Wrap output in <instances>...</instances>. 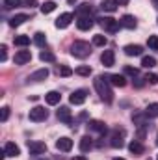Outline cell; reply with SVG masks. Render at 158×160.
Returning <instances> with one entry per match:
<instances>
[{"instance_id": "obj_32", "label": "cell", "mask_w": 158, "mask_h": 160, "mask_svg": "<svg viewBox=\"0 0 158 160\" xmlns=\"http://www.w3.org/2000/svg\"><path fill=\"white\" fill-rule=\"evenodd\" d=\"M132 119H134V123H136L138 127H145V119H147V114H134V116H132Z\"/></svg>"}, {"instance_id": "obj_8", "label": "cell", "mask_w": 158, "mask_h": 160, "mask_svg": "<svg viewBox=\"0 0 158 160\" xmlns=\"http://www.w3.org/2000/svg\"><path fill=\"white\" fill-rule=\"evenodd\" d=\"M56 149H58V151H63V153H69V151L73 149V140L67 138V136L56 140Z\"/></svg>"}, {"instance_id": "obj_15", "label": "cell", "mask_w": 158, "mask_h": 160, "mask_svg": "<svg viewBox=\"0 0 158 160\" xmlns=\"http://www.w3.org/2000/svg\"><path fill=\"white\" fill-rule=\"evenodd\" d=\"M4 153H6V157H19V155H21V149H19L13 142H7V143L4 145Z\"/></svg>"}, {"instance_id": "obj_19", "label": "cell", "mask_w": 158, "mask_h": 160, "mask_svg": "<svg viewBox=\"0 0 158 160\" xmlns=\"http://www.w3.org/2000/svg\"><path fill=\"white\" fill-rule=\"evenodd\" d=\"M128 149H130V153H132V155H143V151H145V147H143V143H141L140 140L130 142Z\"/></svg>"}, {"instance_id": "obj_25", "label": "cell", "mask_w": 158, "mask_h": 160, "mask_svg": "<svg viewBox=\"0 0 158 160\" xmlns=\"http://www.w3.org/2000/svg\"><path fill=\"white\" fill-rule=\"evenodd\" d=\"M91 11H93V8H91V4H87V2H84V4L78 6V15L80 17H89Z\"/></svg>"}, {"instance_id": "obj_42", "label": "cell", "mask_w": 158, "mask_h": 160, "mask_svg": "<svg viewBox=\"0 0 158 160\" xmlns=\"http://www.w3.org/2000/svg\"><path fill=\"white\" fill-rule=\"evenodd\" d=\"M24 4H26L28 8H36V6H37V0H24Z\"/></svg>"}, {"instance_id": "obj_43", "label": "cell", "mask_w": 158, "mask_h": 160, "mask_svg": "<svg viewBox=\"0 0 158 160\" xmlns=\"http://www.w3.org/2000/svg\"><path fill=\"white\" fill-rule=\"evenodd\" d=\"M143 86V80L141 78H136V88H141Z\"/></svg>"}, {"instance_id": "obj_23", "label": "cell", "mask_w": 158, "mask_h": 160, "mask_svg": "<svg viewBox=\"0 0 158 160\" xmlns=\"http://www.w3.org/2000/svg\"><path fill=\"white\" fill-rule=\"evenodd\" d=\"M101 9H102V11H108V13H114V11L117 9V2H116V0H104V2L101 4Z\"/></svg>"}, {"instance_id": "obj_4", "label": "cell", "mask_w": 158, "mask_h": 160, "mask_svg": "<svg viewBox=\"0 0 158 160\" xmlns=\"http://www.w3.org/2000/svg\"><path fill=\"white\" fill-rule=\"evenodd\" d=\"M110 145L114 147V149H121L123 145H125V130L121 128H116L114 132H112V138H110Z\"/></svg>"}, {"instance_id": "obj_47", "label": "cell", "mask_w": 158, "mask_h": 160, "mask_svg": "<svg viewBox=\"0 0 158 160\" xmlns=\"http://www.w3.org/2000/svg\"><path fill=\"white\" fill-rule=\"evenodd\" d=\"M114 160H125V158H114Z\"/></svg>"}, {"instance_id": "obj_5", "label": "cell", "mask_w": 158, "mask_h": 160, "mask_svg": "<svg viewBox=\"0 0 158 160\" xmlns=\"http://www.w3.org/2000/svg\"><path fill=\"white\" fill-rule=\"evenodd\" d=\"M28 151L34 157H43L47 153V143L45 142H28Z\"/></svg>"}, {"instance_id": "obj_39", "label": "cell", "mask_w": 158, "mask_h": 160, "mask_svg": "<svg viewBox=\"0 0 158 160\" xmlns=\"http://www.w3.org/2000/svg\"><path fill=\"white\" fill-rule=\"evenodd\" d=\"M6 60H7V47L2 45L0 47V62H6Z\"/></svg>"}, {"instance_id": "obj_14", "label": "cell", "mask_w": 158, "mask_h": 160, "mask_svg": "<svg viewBox=\"0 0 158 160\" xmlns=\"http://www.w3.org/2000/svg\"><path fill=\"white\" fill-rule=\"evenodd\" d=\"M87 128H89L91 132H101V134H104V132L108 130V128H106V125H104L102 121H97V119L89 121V123H87Z\"/></svg>"}, {"instance_id": "obj_48", "label": "cell", "mask_w": 158, "mask_h": 160, "mask_svg": "<svg viewBox=\"0 0 158 160\" xmlns=\"http://www.w3.org/2000/svg\"><path fill=\"white\" fill-rule=\"evenodd\" d=\"M156 143H158V136H156Z\"/></svg>"}, {"instance_id": "obj_41", "label": "cell", "mask_w": 158, "mask_h": 160, "mask_svg": "<svg viewBox=\"0 0 158 160\" xmlns=\"http://www.w3.org/2000/svg\"><path fill=\"white\" fill-rule=\"evenodd\" d=\"M125 73H126V75H132V77H138V69H134V67H128V65L125 67Z\"/></svg>"}, {"instance_id": "obj_29", "label": "cell", "mask_w": 158, "mask_h": 160, "mask_svg": "<svg viewBox=\"0 0 158 160\" xmlns=\"http://www.w3.org/2000/svg\"><path fill=\"white\" fill-rule=\"evenodd\" d=\"M56 9V2H52V0H48V2H45L43 6H41V11L47 15V13H52Z\"/></svg>"}, {"instance_id": "obj_16", "label": "cell", "mask_w": 158, "mask_h": 160, "mask_svg": "<svg viewBox=\"0 0 158 160\" xmlns=\"http://www.w3.org/2000/svg\"><path fill=\"white\" fill-rule=\"evenodd\" d=\"M123 50H125V54H126V56H141L143 47H140V45H126Z\"/></svg>"}, {"instance_id": "obj_37", "label": "cell", "mask_w": 158, "mask_h": 160, "mask_svg": "<svg viewBox=\"0 0 158 160\" xmlns=\"http://www.w3.org/2000/svg\"><path fill=\"white\" fill-rule=\"evenodd\" d=\"M73 75V69L69 65H60V77H71Z\"/></svg>"}, {"instance_id": "obj_44", "label": "cell", "mask_w": 158, "mask_h": 160, "mask_svg": "<svg viewBox=\"0 0 158 160\" xmlns=\"http://www.w3.org/2000/svg\"><path fill=\"white\" fill-rule=\"evenodd\" d=\"M116 2H117V6H125V4H128L130 0H116Z\"/></svg>"}, {"instance_id": "obj_40", "label": "cell", "mask_w": 158, "mask_h": 160, "mask_svg": "<svg viewBox=\"0 0 158 160\" xmlns=\"http://www.w3.org/2000/svg\"><path fill=\"white\" fill-rule=\"evenodd\" d=\"M7 118H9V108H7V106H4V108H2V112H0V121H7Z\"/></svg>"}, {"instance_id": "obj_1", "label": "cell", "mask_w": 158, "mask_h": 160, "mask_svg": "<svg viewBox=\"0 0 158 160\" xmlns=\"http://www.w3.org/2000/svg\"><path fill=\"white\" fill-rule=\"evenodd\" d=\"M93 86H95L99 97H101L106 104L114 102V91H112V88H110V80L108 78H104V77H97V78L93 80Z\"/></svg>"}, {"instance_id": "obj_6", "label": "cell", "mask_w": 158, "mask_h": 160, "mask_svg": "<svg viewBox=\"0 0 158 160\" xmlns=\"http://www.w3.org/2000/svg\"><path fill=\"white\" fill-rule=\"evenodd\" d=\"M28 118H30V121H45L47 118H48V112L43 108V106H36V108H32L30 110V114H28Z\"/></svg>"}, {"instance_id": "obj_18", "label": "cell", "mask_w": 158, "mask_h": 160, "mask_svg": "<svg viewBox=\"0 0 158 160\" xmlns=\"http://www.w3.org/2000/svg\"><path fill=\"white\" fill-rule=\"evenodd\" d=\"M121 26L126 28V30H134V28H136V19H134L132 15H123V19H121Z\"/></svg>"}, {"instance_id": "obj_49", "label": "cell", "mask_w": 158, "mask_h": 160, "mask_svg": "<svg viewBox=\"0 0 158 160\" xmlns=\"http://www.w3.org/2000/svg\"><path fill=\"white\" fill-rule=\"evenodd\" d=\"M156 160H158V155H156Z\"/></svg>"}, {"instance_id": "obj_30", "label": "cell", "mask_w": 158, "mask_h": 160, "mask_svg": "<svg viewBox=\"0 0 158 160\" xmlns=\"http://www.w3.org/2000/svg\"><path fill=\"white\" fill-rule=\"evenodd\" d=\"M13 43H15L17 47H26V45H30V38H28V36H17V38L13 39Z\"/></svg>"}, {"instance_id": "obj_28", "label": "cell", "mask_w": 158, "mask_h": 160, "mask_svg": "<svg viewBox=\"0 0 158 160\" xmlns=\"http://www.w3.org/2000/svg\"><path fill=\"white\" fill-rule=\"evenodd\" d=\"M39 60H41V62H54V60H56V56H54L50 50H41V52H39Z\"/></svg>"}, {"instance_id": "obj_2", "label": "cell", "mask_w": 158, "mask_h": 160, "mask_svg": "<svg viewBox=\"0 0 158 160\" xmlns=\"http://www.w3.org/2000/svg\"><path fill=\"white\" fill-rule=\"evenodd\" d=\"M71 54H73L75 58L84 60V58H87V56L91 54V47H89V43H86V41H75V43L71 45Z\"/></svg>"}, {"instance_id": "obj_31", "label": "cell", "mask_w": 158, "mask_h": 160, "mask_svg": "<svg viewBox=\"0 0 158 160\" xmlns=\"http://www.w3.org/2000/svg\"><path fill=\"white\" fill-rule=\"evenodd\" d=\"M75 73L80 75V77H89V75H91V67H89V65H80V67L75 69Z\"/></svg>"}, {"instance_id": "obj_7", "label": "cell", "mask_w": 158, "mask_h": 160, "mask_svg": "<svg viewBox=\"0 0 158 160\" xmlns=\"http://www.w3.org/2000/svg\"><path fill=\"white\" fill-rule=\"evenodd\" d=\"M86 97H87V91H86V89H77V91H73V93H71L69 102H71V104H75V106H80V104H84V102H86Z\"/></svg>"}, {"instance_id": "obj_21", "label": "cell", "mask_w": 158, "mask_h": 160, "mask_svg": "<svg viewBox=\"0 0 158 160\" xmlns=\"http://www.w3.org/2000/svg\"><path fill=\"white\" fill-rule=\"evenodd\" d=\"M77 26L80 30H89V28H93V21H91V17H78Z\"/></svg>"}, {"instance_id": "obj_9", "label": "cell", "mask_w": 158, "mask_h": 160, "mask_svg": "<svg viewBox=\"0 0 158 160\" xmlns=\"http://www.w3.org/2000/svg\"><path fill=\"white\" fill-rule=\"evenodd\" d=\"M15 63L17 65H24V63H28L30 60H32V52L30 50H19V52H15Z\"/></svg>"}, {"instance_id": "obj_33", "label": "cell", "mask_w": 158, "mask_h": 160, "mask_svg": "<svg viewBox=\"0 0 158 160\" xmlns=\"http://www.w3.org/2000/svg\"><path fill=\"white\" fill-rule=\"evenodd\" d=\"M106 43H108V39H106L102 34H97V36H93V45H95V47H104Z\"/></svg>"}, {"instance_id": "obj_22", "label": "cell", "mask_w": 158, "mask_h": 160, "mask_svg": "<svg viewBox=\"0 0 158 160\" xmlns=\"http://www.w3.org/2000/svg\"><path fill=\"white\" fill-rule=\"evenodd\" d=\"M108 80H110L112 86H117V88H125L126 86V78L123 75H112V77H108Z\"/></svg>"}, {"instance_id": "obj_34", "label": "cell", "mask_w": 158, "mask_h": 160, "mask_svg": "<svg viewBox=\"0 0 158 160\" xmlns=\"http://www.w3.org/2000/svg\"><path fill=\"white\" fill-rule=\"evenodd\" d=\"M34 43H36L37 47H43V45L47 43V36H45L43 32H37V34L34 36Z\"/></svg>"}, {"instance_id": "obj_3", "label": "cell", "mask_w": 158, "mask_h": 160, "mask_svg": "<svg viewBox=\"0 0 158 160\" xmlns=\"http://www.w3.org/2000/svg\"><path fill=\"white\" fill-rule=\"evenodd\" d=\"M99 24H101L106 32L116 34L119 30V26H121V21H116V19H112V17H101V19H99Z\"/></svg>"}, {"instance_id": "obj_50", "label": "cell", "mask_w": 158, "mask_h": 160, "mask_svg": "<svg viewBox=\"0 0 158 160\" xmlns=\"http://www.w3.org/2000/svg\"><path fill=\"white\" fill-rule=\"evenodd\" d=\"M156 2H158V0H156Z\"/></svg>"}, {"instance_id": "obj_27", "label": "cell", "mask_w": 158, "mask_h": 160, "mask_svg": "<svg viewBox=\"0 0 158 160\" xmlns=\"http://www.w3.org/2000/svg\"><path fill=\"white\" fill-rule=\"evenodd\" d=\"M155 65H156V60H155L153 56H143V58H141V67L151 69V67H155Z\"/></svg>"}, {"instance_id": "obj_45", "label": "cell", "mask_w": 158, "mask_h": 160, "mask_svg": "<svg viewBox=\"0 0 158 160\" xmlns=\"http://www.w3.org/2000/svg\"><path fill=\"white\" fill-rule=\"evenodd\" d=\"M71 160H86V157H82V155H80V157H73Z\"/></svg>"}, {"instance_id": "obj_46", "label": "cell", "mask_w": 158, "mask_h": 160, "mask_svg": "<svg viewBox=\"0 0 158 160\" xmlns=\"http://www.w3.org/2000/svg\"><path fill=\"white\" fill-rule=\"evenodd\" d=\"M75 2H77V0H69V4H75Z\"/></svg>"}, {"instance_id": "obj_35", "label": "cell", "mask_w": 158, "mask_h": 160, "mask_svg": "<svg viewBox=\"0 0 158 160\" xmlns=\"http://www.w3.org/2000/svg\"><path fill=\"white\" fill-rule=\"evenodd\" d=\"M147 47H149L151 50H158V36H149V39H147Z\"/></svg>"}, {"instance_id": "obj_20", "label": "cell", "mask_w": 158, "mask_h": 160, "mask_svg": "<svg viewBox=\"0 0 158 160\" xmlns=\"http://www.w3.org/2000/svg\"><path fill=\"white\" fill-rule=\"evenodd\" d=\"M60 99H62V95H60L58 91H48V93L45 95V101H47V104H50V106L58 104V102H60Z\"/></svg>"}, {"instance_id": "obj_10", "label": "cell", "mask_w": 158, "mask_h": 160, "mask_svg": "<svg viewBox=\"0 0 158 160\" xmlns=\"http://www.w3.org/2000/svg\"><path fill=\"white\" fill-rule=\"evenodd\" d=\"M56 116H58V119L62 121V123H65V125H71V121H73L71 110L67 106H60V110L56 112Z\"/></svg>"}, {"instance_id": "obj_11", "label": "cell", "mask_w": 158, "mask_h": 160, "mask_svg": "<svg viewBox=\"0 0 158 160\" xmlns=\"http://www.w3.org/2000/svg\"><path fill=\"white\" fill-rule=\"evenodd\" d=\"M71 21H73V13H62L58 19H56V28H67L69 24H71Z\"/></svg>"}, {"instance_id": "obj_17", "label": "cell", "mask_w": 158, "mask_h": 160, "mask_svg": "<svg viewBox=\"0 0 158 160\" xmlns=\"http://www.w3.org/2000/svg\"><path fill=\"white\" fill-rule=\"evenodd\" d=\"M24 21H28V15H24V13H19V15H13L11 19H9V26L11 28H17V26H21Z\"/></svg>"}, {"instance_id": "obj_12", "label": "cell", "mask_w": 158, "mask_h": 160, "mask_svg": "<svg viewBox=\"0 0 158 160\" xmlns=\"http://www.w3.org/2000/svg\"><path fill=\"white\" fill-rule=\"evenodd\" d=\"M101 62H102L104 67H112V65L116 63V54H114V50H104V52L101 54Z\"/></svg>"}, {"instance_id": "obj_24", "label": "cell", "mask_w": 158, "mask_h": 160, "mask_svg": "<svg viewBox=\"0 0 158 160\" xmlns=\"http://www.w3.org/2000/svg\"><path fill=\"white\" fill-rule=\"evenodd\" d=\"M91 147H93V142H91V138H89V136L80 138V151H82V153H87Z\"/></svg>"}, {"instance_id": "obj_13", "label": "cell", "mask_w": 158, "mask_h": 160, "mask_svg": "<svg viewBox=\"0 0 158 160\" xmlns=\"http://www.w3.org/2000/svg\"><path fill=\"white\" fill-rule=\"evenodd\" d=\"M47 77H48V69H37L36 73H32L30 77H28V80L30 82H43V80H47Z\"/></svg>"}, {"instance_id": "obj_26", "label": "cell", "mask_w": 158, "mask_h": 160, "mask_svg": "<svg viewBox=\"0 0 158 160\" xmlns=\"http://www.w3.org/2000/svg\"><path fill=\"white\" fill-rule=\"evenodd\" d=\"M145 114L147 118H158V102H153L145 108Z\"/></svg>"}, {"instance_id": "obj_38", "label": "cell", "mask_w": 158, "mask_h": 160, "mask_svg": "<svg viewBox=\"0 0 158 160\" xmlns=\"http://www.w3.org/2000/svg\"><path fill=\"white\" fill-rule=\"evenodd\" d=\"M145 80H147L151 86H155V84H158V75H155V73H147Z\"/></svg>"}, {"instance_id": "obj_36", "label": "cell", "mask_w": 158, "mask_h": 160, "mask_svg": "<svg viewBox=\"0 0 158 160\" xmlns=\"http://www.w3.org/2000/svg\"><path fill=\"white\" fill-rule=\"evenodd\" d=\"M21 4H22V0H4V8H7V9L19 8Z\"/></svg>"}]
</instances>
